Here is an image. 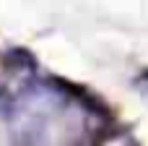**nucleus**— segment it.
Masks as SVG:
<instances>
[{
	"label": "nucleus",
	"instance_id": "nucleus-1",
	"mask_svg": "<svg viewBox=\"0 0 148 146\" xmlns=\"http://www.w3.org/2000/svg\"><path fill=\"white\" fill-rule=\"evenodd\" d=\"M65 118L68 102L57 89L31 86L13 107V131L23 146H52Z\"/></svg>",
	"mask_w": 148,
	"mask_h": 146
}]
</instances>
